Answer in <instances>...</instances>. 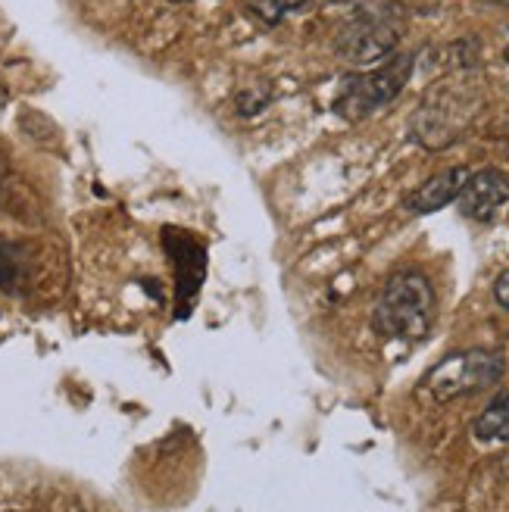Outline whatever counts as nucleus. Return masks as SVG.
<instances>
[{
	"label": "nucleus",
	"instance_id": "6e6552de",
	"mask_svg": "<svg viewBox=\"0 0 509 512\" xmlns=\"http://www.w3.org/2000/svg\"><path fill=\"white\" fill-rule=\"evenodd\" d=\"M19 275H22V269H19V260H16V250L7 241H0V288L13 291Z\"/></svg>",
	"mask_w": 509,
	"mask_h": 512
},
{
	"label": "nucleus",
	"instance_id": "9b49d317",
	"mask_svg": "<svg viewBox=\"0 0 509 512\" xmlns=\"http://www.w3.org/2000/svg\"><path fill=\"white\" fill-rule=\"evenodd\" d=\"M494 300L503 306V310L509 313V269L506 272H500L497 275V281H494Z\"/></svg>",
	"mask_w": 509,
	"mask_h": 512
},
{
	"label": "nucleus",
	"instance_id": "39448f33",
	"mask_svg": "<svg viewBox=\"0 0 509 512\" xmlns=\"http://www.w3.org/2000/svg\"><path fill=\"white\" fill-rule=\"evenodd\" d=\"M460 213L472 222H494L509 207V175L500 169H481L472 172L463 188Z\"/></svg>",
	"mask_w": 509,
	"mask_h": 512
},
{
	"label": "nucleus",
	"instance_id": "4468645a",
	"mask_svg": "<svg viewBox=\"0 0 509 512\" xmlns=\"http://www.w3.org/2000/svg\"><path fill=\"white\" fill-rule=\"evenodd\" d=\"M10 512H19V509H10Z\"/></svg>",
	"mask_w": 509,
	"mask_h": 512
},
{
	"label": "nucleus",
	"instance_id": "423d86ee",
	"mask_svg": "<svg viewBox=\"0 0 509 512\" xmlns=\"http://www.w3.org/2000/svg\"><path fill=\"white\" fill-rule=\"evenodd\" d=\"M469 175H472L469 166H450L438 175H431L422 188H416L410 197H406V210L416 213V216H428V213L444 210L447 203H453L463 194Z\"/></svg>",
	"mask_w": 509,
	"mask_h": 512
},
{
	"label": "nucleus",
	"instance_id": "20e7f679",
	"mask_svg": "<svg viewBox=\"0 0 509 512\" xmlns=\"http://www.w3.org/2000/svg\"><path fill=\"white\" fill-rule=\"evenodd\" d=\"M397 47V29L385 19L356 16L338 38V54L350 66H375L388 60Z\"/></svg>",
	"mask_w": 509,
	"mask_h": 512
},
{
	"label": "nucleus",
	"instance_id": "f257e3e1",
	"mask_svg": "<svg viewBox=\"0 0 509 512\" xmlns=\"http://www.w3.org/2000/svg\"><path fill=\"white\" fill-rule=\"evenodd\" d=\"M438 316V297L425 272L400 269L394 272L378 294L372 325L378 335L394 341H422L428 338Z\"/></svg>",
	"mask_w": 509,
	"mask_h": 512
},
{
	"label": "nucleus",
	"instance_id": "1a4fd4ad",
	"mask_svg": "<svg viewBox=\"0 0 509 512\" xmlns=\"http://www.w3.org/2000/svg\"><path fill=\"white\" fill-rule=\"evenodd\" d=\"M250 4H253V10H257V13H263L269 22H278L285 13H291V10L307 4V0H250Z\"/></svg>",
	"mask_w": 509,
	"mask_h": 512
},
{
	"label": "nucleus",
	"instance_id": "ddd939ff",
	"mask_svg": "<svg viewBox=\"0 0 509 512\" xmlns=\"http://www.w3.org/2000/svg\"><path fill=\"white\" fill-rule=\"evenodd\" d=\"M172 4H182V0H172Z\"/></svg>",
	"mask_w": 509,
	"mask_h": 512
},
{
	"label": "nucleus",
	"instance_id": "f8f14e48",
	"mask_svg": "<svg viewBox=\"0 0 509 512\" xmlns=\"http://www.w3.org/2000/svg\"><path fill=\"white\" fill-rule=\"evenodd\" d=\"M497 4H503V7H509V0H497Z\"/></svg>",
	"mask_w": 509,
	"mask_h": 512
},
{
	"label": "nucleus",
	"instance_id": "9d476101",
	"mask_svg": "<svg viewBox=\"0 0 509 512\" xmlns=\"http://www.w3.org/2000/svg\"><path fill=\"white\" fill-rule=\"evenodd\" d=\"M266 100H269V94H266V91H260V94L244 91V94H238V113H244V116L260 113V110L266 107Z\"/></svg>",
	"mask_w": 509,
	"mask_h": 512
},
{
	"label": "nucleus",
	"instance_id": "7ed1b4c3",
	"mask_svg": "<svg viewBox=\"0 0 509 512\" xmlns=\"http://www.w3.org/2000/svg\"><path fill=\"white\" fill-rule=\"evenodd\" d=\"M503 356L494 350H460L450 353L425 375V388L438 403L488 391L503 378Z\"/></svg>",
	"mask_w": 509,
	"mask_h": 512
},
{
	"label": "nucleus",
	"instance_id": "0eeeda50",
	"mask_svg": "<svg viewBox=\"0 0 509 512\" xmlns=\"http://www.w3.org/2000/svg\"><path fill=\"white\" fill-rule=\"evenodd\" d=\"M472 434L485 444H509V388H503L472 422Z\"/></svg>",
	"mask_w": 509,
	"mask_h": 512
},
{
	"label": "nucleus",
	"instance_id": "f03ea898",
	"mask_svg": "<svg viewBox=\"0 0 509 512\" xmlns=\"http://www.w3.org/2000/svg\"><path fill=\"white\" fill-rule=\"evenodd\" d=\"M410 75H413V57L410 54L388 57L372 72L350 75V79H344V85L335 97V113L344 116L347 122H360V119L372 116L375 110L391 104V100L406 88Z\"/></svg>",
	"mask_w": 509,
	"mask_h": 512
}]
</instances>
